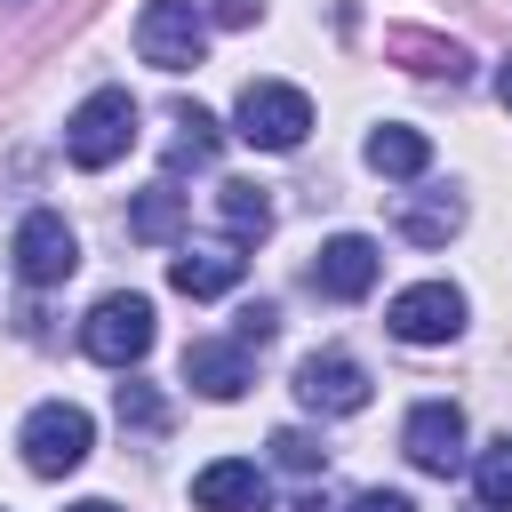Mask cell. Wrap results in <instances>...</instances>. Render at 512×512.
Listing matches in <instances>:
<instances>
[{
  "label": "cell",
  "mask_w": 512,
  "mask_h": 512,
  "mask_svg": "<svg viewBox=\"0 0 512 512\" xmlns=\"http://www.w3.org/2000/svg\"><path fill=\"white\" fill-rule=\"evenodd\" d=\"M128 144H136V96L128 88H88L64 120V160L104 176L112 160H128Z\"/></svg>",
  "instance_id": "obj_1"
},
{
  "label": "cell",
  "mask_w": 512,
  "mask_h": 512,
  "mask_svg": "<svg viewBox=\"0 0 512 512\" xmlns=\"http://www.w3.org/2000/svg\"><path fill=\"white\" fill-rule=\"evenodd\" d=\"M232 136L256 144V152H296L312 136V96L296 80H248L240 104H232Z\"/></svg>",
  "instance_id": "obj_2"
},
{
  "label": "cell",
  "mask_w": 512,
  "mask_h": 512,
  "mask_svg": "<svg viewBox=\"0 0 512 512\" xmlns=\"http://www.w3.org/2000/svg\"><path fill=\"white\" fill-rule=\"evenodd\" d=\"M16 448H24V472L64 480V472L88 464V448H96V416H88L80 400H40V408L24 416V432H16Z\"/></svg>",
  "instance_id": "obj_3"
},
{
  "label": "cell",
  "mask_w": 512,
  "mask_h": 512,
  "mask_svg": "<svg viewBox=\"0 0 512 512\" xmlns=\"http://www.w3.org/2000/svg\"><path fill=\"white\" fill-rule=\"evenodd\" d=\"M80 352L104 360V368H136L152 352V296H136V288L96 296V312L80 320Z\"/></svg>",
  "instance_id": "obj_4"
},
{
  "label": "cell",
  "mask_w": 512,
  "mask_h": 512,
  "mask_svg": "<svg viewBox=\"0 0 512 512\" xmlns=\"http://www.w3.org/2000/svg\"><path fill=\"white\" fill-rule=\"evenodd\" d=\"M136 56L160 72H192L208 56V8L200 0H144L136 8Z\"/></svg>",
  "instance_id": "obj_5"
},
{
  "label": "cell",
  "mask_w": 512,
  "mask_h": 512,
  "mask_svg": "<svg viewBox=\"0 0 512 512\" xmlns=\"http://www.w3.org/2000/svg\"><path fill=\"white\" fill-rule=\"evenodd\" d=\"M464 288L456 280H416V288H400L392 304H384V328L400 336V344H456L464 336Z\"/></svg>",
  "instance_id": "obj_6"
},
{
  "label": "cell",
  "mask_w": 512,
  "mask_h": 512,
  "mask_svg": "<svg viewBox=\"0 0 512 512\" xmlns=\"http://www.w3.org/2000/svg\"><path fill=\"white\" fill-rule=\"evenodd\" d=\"M400 456H408L416 472H432V480L464 472V464H472V448H464V408H456V400H416L408 424H400Z\"/></svg>",
  "instance_id": "obj_7"
},
{
  "label": "cell",
  "mask_w": 512,
  "mask_h": 512,
  "mask_svg": "<svg viewBox=\"0 0 512 512\" xmlns=\"http://www.w3.org/2000/svg\"><path fill=\"white\" fill-rule=\"evenodd\" d=\"M8 256H16V280L24 288H56V280L80 272V240H72V224L56 208H32L16 224V240H8Z\"/></svg>",
  "instance_id": "obj_8"
},
{
  "label": "cell",
  "mask_w": 512,
  "mask_h": 512,
  "mask_svg": "<svg viewBox=\"0 0 512 512\" xmlns=\"http://www.w3.org/2000/svg\"><path fill=\"white\" fill-rule=\"evenodd\" d=\"M296 400H304L312 416H360V408H368V368H360L352 352L320 344V352L296 360Z\"/></svg>",
  "instance_id": "obj_9"
},
{
  "label": "cell",
  "mask_w": 512,
  "mask_h": 512,
  "mask_svg": "<svg viewBox=\"0 0 512 512\" xmlns=\"http://www.w3.org/2000/svg\"><path fill=\"white\" fill-rule=\"evenodd\" d=\"M376 272H384V248H376L368 232H336V240L312 256V288H320L328 304H360V296L376 288Z\"/></svg>",
  "instance_id": "obj_10"
},
{
  "label": "cell",
  "mask_w": 512,
  "mask_h": 512,
  "mask_svg": "<svg viewBox=\"0 0 512 512\" xmlns=\"http://www.w3.org/2000/svg\"><path fill=\"white\" fill-rule=\"evenodd\" d=\"M184 384H192L200 400H240V392L256 384V352H248L240 336H192V344H184Z\"/></svg>",
  "instance_id": "obj_11"
},
{
  "label": "cell",
  "mask_w": 512,
  "mask_h": 512,
  "mask_svg": "<svg viewBox=\"0 0 512 512\" xmlns=\"http://www.w3.org/2000/svg\"><path fill=\"white\" fill-rule=\"evenodd\" d=\"M240 272H248V256H240V240H184L176 256H168V288L176 296H232L240 288Z\"/></svg>",
  "instance_id": "obj_12"
},
{
  "label": "cell",
  "mask_w": 512,
  "mask_h": 512,
  "mask_svg": "<svg viewBox=\"0 0 512 512\" xmlns=\"http://www.w3.org/2000/svg\"><path fill=\"white\" fill-rule=\"evenodd\" d=\"M192 512H272V480L248 456H216L192 472Z\"/></svg>",
  "instance_id": "obj_13"
},
{
  "label": "cell",
  "mask_w": 512,
  "mask_h": 512,
  "mask_svg": "<svg viewBox=\"0 0 512 512\" xmlns=\"http://www.w3.org/2000/svg\"><path fill=\"white\" fill-rule=\"evenodd\" d=\"M360 160H368L376 176H400V184H416V176L432 168V136H424V128H408V120H384V128H368Z\"/></svg>",
  "instance_id": "obj_14"
},
{
  "label": "cell",
  "mask_w": 512,
  "mask_h": 512,
  "mask_svg": "<svg viewBox=\"0 0 512 512\" xmlns=\"http://www.w3.org/2000/svg\"><path fill=\"white\" fill-rule=\"evenodd\" d=\"M392 224H400V240H416V248H448V240L464 232V200H456V192H408Z\"/></svg>",
  "instance_id": "obj_15"
},
{
  "label": "cell",
  "mask_w": 512,
  "mask_h": 512,
  "mask_svg": "<svg viewBox=\"0 0 512 512\" xmlns=\"http://www.w3.org/2000/svg\"><path fill=\"white\" fill-rule=\"evenodd\" d=\"M216 224H224V240H264L272 232V200H264V184H248V176H232V184H216Z\"/></svg>",
  "instance_id": "obj_16"
},
{
  "label": "cell",
  "mask_w": 512,
  "mask_h": 512,
  "mask_svg": "<svg viewBox=\"0 0 512 512\" xmlns=\"http://www.w3.org/2000/svg\"><path fill=\"white\" fill-rule=\"evenodd\" d=\"M168 128H176V136H168V176H176V168H208V160L224 152V128H216L200 104H176Z\"/></svg>",
  "instance_id": "obj_17"
},
{
  "label": "cell",
  "mask_w": 512,
  "mask_h": 512,
  "mask_svg": "<svg viewBox=\"0 0 512 512\" xmlns=\"http://www.w3.org/2000/svg\"><path fill=\"white\" fill-rule=\"evenodd\" d=\"M184 232V192L160 176L152 192H136V208H128V240H176Z\"/></svg>",
  "instance_id": "obj_18"
},
{
  "label": "cell",
  "mask_w": 512,
  "mask_h": 512,
  "mask_svg": "<svg viewBox=\"0 0 512 512\" xmlns=\"http://www.w3.org/2000/svg\"><path fill=\"white\" fill-rule=\"evenodd\" d=\"M472 496H480L488 512H512V432L472 456Z\"/></svg>",
  "instance_id": "obj_19"
},
{
  "label": "cell",
  "mask_w": 512,
  "mask_h": 512,
  "mask_svg": "<svg viewBox=\"0 0 512 512\" xmlns=\"http://www.w3.org/2000/svg\"><path fill=\"white\" fill-rule=\"evenodd\" d=\"M392 48H400V56H416L408 72H424V80H464V72H472V64H464V48H440V40H424V32H400Z\"/></svg>",
  "instance_id": "obj_20"
},
{
  "label": "cell",
  "mask_w": 512,
  "mask_h": 512,
  "mask_svg": "<svg viewBox=\"0 0 512 512\" xmlns=\"http://www.w3.org/2000/svg\"><path fill=\"white\" fill-rule=\"evenodd\" d=\"M112 408H120V424H136V432H160V424H168L160 392H152V384H136V376H128L120 392H112Z\"/></svg>",
  "instance_id": "obj_21"
},
{
  "label": "cell",
  "mask_w": 512,
  "mask_h": 512,
  "mask_svg": "<svg viewBox=\"0 0 512 512\" xmlns=\"http://www.w3.org/2000/svg\"><path fill=\"white\" fill-rule=\"evenodd\" d=\"M272 464H280V472H320V464H328V448H320L312 432H296V424H288V432H272Z\"/></svg>",
  "instance_id": "obj_22"
},
{
  "label": "cell",
  "mask_w": 512,
  "mask_h": 512,
  "mask_svg": "<svg viewBox=\"0 0 512 512\" xmlns=\"http://www.w3.org/2000/svg\"><path fill=\"white\" fill-rule=\"evenodd\" d=\"M232 336H240L248 352H264V344L280 336V312H272V304H240V312H232Z\"/></svg>",
  "instance_id": "obj_23"
},
{
  "label": "cell",
  "mask_w": 512,
  "mask_h": 512,
  "mask_svg": "<svg viewBox=\"0 0 512 512\" xmlns=\"http://www.w3.org/2000/svg\"><path fill=\"white\" fill-rule=\"evenodd\" d=\"M208 8V32L224 24V32H248V24H264V0H200Z\"/></svg>",
  "instance_id": "obj_24"
},
{
  "label": "cell",
  "mask_w": 512,
  "mask_h": 512,
  "mask_svg": "<svg viewBox=\"0 0 512 512\" xmlns=\"http://www.w3.org/2000/svg\"><path fill=\"white\" fill-rule=\"evenodd\" d=\"M336 512H416V496H400V488H360V496L336 504Z\"/></svg>",
  "instance_id": "obj_25"
},
{
  "label": "cell",
  "mask_w": 512,
  "mask_h": 512,
  "mask_svg": "<svg viewBox=\"0 0 512 512\" xmlns=\"http://www.w3.org/2000/svg\"><path fill=\"white\" fill-rule=\"evenodd\" d=\"M64 512H120L112 496H80V504H64Z\"/></svg>",
  "instance_id": "obj_26"
},
{
  "label": "cell",
  "mask_w": 512,
  "mask_h": 512,
  "mask_svg": "<svg viewBox=\"0 0 512 512\" xmlns=\"http://www.w3.org/2000/svg\"><path fill=\"white\" fill-rule=\"evenodd\" d=\"M496 96H504V112H512V64H504V72H496Z\"/></svg>",
  "instance_id": "obj_27"
},
{
  "label": "cell",
  "mask_w": 512,
  "mask_h": 512,
  "mask_svg": "<svg viewBox=\"0 0 512 512\" xmlns=\"http://www.w3.org/2000/svg\"><path fill=\"white\" fill-rule=\"evenodd\" d=\"M0 8H24V0H0Z\"/></svg>",
  "instance_id": "obj_28"
}]
</instances>
